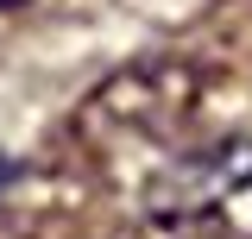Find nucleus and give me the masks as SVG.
I'll return each mask as SVG.
<instances>
[{
	"mask_svg": "<svg viewBox=\"0 0 252 239\" xmlns=\"http://www.w3.org/2000/svg\"><path fill=\"white\" fill-rule=\"evenodd\" d=\"M0 6H13V0H0Z\"/></svg>",
	"mask_w": 252,
	"mask_h": 239,
	"instance_id": "obj_2",
	"label": "nucleus"
},
{
	"mask_svg": "<svg viewBox=\"0 0 252 239\" xmlns=\"http://www.w3.org/2000/svg\"><path fill=\"white\" fill-rule=\"evenodd\" d=\"M132 239H252V139H215L152 177Z\"/></svg>",
	"mask_w": 252,
	"mask_h": 239,
	"instance_id": "obj_1",
	"label": "nucleus"
}]
</instances>
